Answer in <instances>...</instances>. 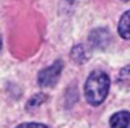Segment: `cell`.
Here are the masks:
<instances>
[{
  "label": "cell",
  "instance_id": "cell-1",
  "mask_svg": "<svg viewBox=\"0 0 130 128\" xmlns=\"http://www.w3.org/2000/svg\"><path fill=\"white\" fill-rule=\"evenodd\" d=\"M110 80L106 72L94 71L89 74L86 83H85V98L91 105H100L109 92Z\"/></svg>",
  "mask_w": 130,
  "mask_h": 128
},
{
  "label": "cell",
  "instance_id": "cell-2",
  "mask_svg": "<svg viewBox=\"0 0 130 128\" xmlns=\"http://www.w3.org/2000/svg\"><path fill=\"white\" fill-rule=\"evenodd\" d=\"M62 60H56L50 66L44 68L39 74H38V83L41 88H53L58 80H59V75H61V71H62Z\"/></svg>",
  "mask_w": 130,
  "mask_h": 128
},
{
  "label": "cell",
  "instance_id": "cell-3",
  "mask_svg": "<svg viewBox=\"0 0 130 128\" xmlns=\"http://www.w3.org/2000/svg\"><path fill=\"white\" fill-rule=\"evenodd\" d=\"M109 42H110V33L107 32L106 29H95L89 35V44L94 48L103 50V48L107 47Z\"/></svg>",
  "mask_w": 130,
  "mask_h": 128
},
{
  "label": "cell",
  "instance_id": "cell-4",
  "mask_svg": "<svg viewBox=\"0 0 130 128\" xmlns=\"http://www.w3.org/2000/svg\"><path fill=\"white\" fill-rule=\"evenodd\" d=\"M110 128H129L130 127V113L129 112H118L115 113L110 121Z\"/></svg>",
  "mask_w": 130,
  "mask_h": 128
},
{
  "label": "cell",
  "instance_id": "cell-5",
  "mask_svg": "<svg viewBox=\"0 0 130 128\" xmlns=\"http://www.w3.org/2000/svg\"><path fill=\"white\" fill-rule=\"evenodd\" d=\"M118 33L123 39H130V9L126 14H123L118 23Z\"/></svg>",
  "mask_w": 130,
  "mask_h": 128
},
{
  "label": "cell",
  "instance_id": "cell-6",
  "mask_svg": "<svg viewBox=\"0 0 130 128\" xmlns=\"http://www.w3.org/2000/svg\"><path fill=\"white\" fill-rule=\"evenodd\" d=\"M71 57H73L74 62L83 63V62H86V60L89 59V53H88V50H86L85 45H76V47L71 50Z\"/></svg>",
  "mask_w": 130,
  "mask_h": 128
},
{
  "label": "cell",
  "instance_id": "cell-7",
  "mask_svg": "<svg viewBox=\"0 0 130 128\" xmlns=\"http://www.w3.org/2000/svg\"><path fill=\"white\" fill-rule=\"evenodd\" d=\"M45 99H47V96L44 95V94H36L35 96H32V98L29 99V102H27V110H30V109H33V107L41 105Z\"/></svg>",
  "mask_w": 130,
  "mask_h": 128
},
{
  "label": "cell",
  "instance_id": "cell-8",
  "mask_svg": "<svg viewBox=\"0 0 130 128\" xmlns=\"http://www.w3.org/2000/svg\"><path fill=\"white\" fill-rule=\"evenodd\" d=\"M15 128H48V127L44 125V124H38V122H27V124H21V125H18Z\"/></svg>",
  "mask_w": 130,
  "mask_h": 128
},
{
  "label": "cell",
  "instance_id": "cell-9",
  "mask_svg": "<svg viewBox=\"0 0 130 128\" xmlns=\"http://www.w3.org/2000/svg\"><path fill=\"white\" fill-rule=\"evenodd\" d=\"M0 48H2V41H0Z\"/></svg>",
  "mask_w": 130,
  "mask_h": 128
},
{
  "label": "cell",
  "instance_id": "cell-10",
  "mask_svg": "<svg viewBox=\"0 0 130 128\" xmlns=\"http://www.w3.org/2000/svg\"><path fill=\"white\" fill-rule=\"evenodd\" d=\"M123 2H130V0H123Z\"/></svg>",
  "mask_w": 130,
  "mask_h": 128
}]
</instances>
